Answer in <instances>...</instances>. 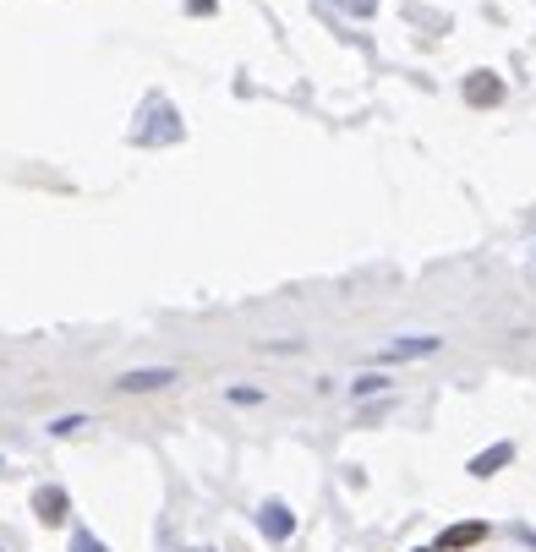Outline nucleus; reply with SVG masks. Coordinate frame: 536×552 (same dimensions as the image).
<instances>
[{"instance_id":"obj_1","label":"nucleus","mask_w":536,"mask_h":552,"mask_svg":"<svg viewBox=\"0 0 536 552\" xmlns=\"http://www.w3.org/2000/svg\"><path fill=\"white\" fill-rule=\"evenodd\" d=\"M165 383H176V372H170V367H143V372H126L115 389H121V394H154V389H165Z\"/></svg>"},{"instance_id":"obj_2","label":"nucleus","mask_w":536,"mask_h":552,"mask_svg":"<svg viewBox=\"0 0 536 552\" xmlns=\"http://www.w3.org/2000/svg\"><path fill=\"white\" fill-rule=\"evenodd\" d=\"M433 350H438L433 334H411V339H400V345L383 350V361H411V356H433Z\"/></svg>"},{"instance_id":"obj_3","label":"nucleus","mask_w":536,"mask_h":552,"mask_svg":"<svg viewBox=\"0 0 536 552\" xmlns=\"http://www.w3.org/2000/svg\"><path fill=\"white\" fill-rule=\"evenodd\" d=\"M263 531L274 536V542H285V536L296 531V520H290V509H285V503H263Z\"/></svg>"},{"instance_id":"obj_4","label":"nucleus","mask_w":536,"mask_h":552,"mask_svg":"<svg viewBox=\"0 0 536 552\" xmlns=\"http://www.w3.org/2000/svg\"><path fill=\"white\" fill-rule=\"evenodd\" d=\"M509 460H515V443H498V449L471 460V476H498V465H509Z\"/></svg>"},{"instance_id":"obj_5","label":"nucleus","mask_w":536,"mask_h":552,"mask_svg":"<svg viewBox=\"0 0 536 552\" xmlns=\"http://www.w3.org/2000/svg\"><path fill=\"white\" fill-rule=\"evenodd\" d=\"M33 503H39V514H44V520H66V492H55V487H44L39 492V498H33Z\"/></svg>"},{"instance_id":"obj_6","label":"nucleus","mask_w":536,"mask_h":552,"mask_svg":"<svg viewBox=\"0 0 536 552\" xmlns=\"http://www.w3.org/2000/svg\"><path fill=\"white\" fill-rule=\"evenodd\" d=\"M482 536H487V525H460V531L444 536V547H471V542H482Z\"/></svg>"},{"instance_id":"obj_7","label":"nucleus","mask_w":536,"mask_h":552,"mask_svg":"<svg viewBox=\"0 0 536 552\" xmlns=\"http://www.w3.org/2000/svg\"><path fill=\"white\" fill-rule=\"evenodd\" d=\"M351 389H356V399H367V394H383V389H389V378L367 372V378H356V383H351Z\"/></svg>"},{"instance_id":"obj_8","label":"nucleus","mask_w":536,"mask_h":552,"mask_svg":"<svg viewBox=\"0 0 536 552\" xmlns=\"http://www.w3.org/2000/svg\"><path fill=\"white\" fill-rule=\"evenodd\" d=\"M77 427H88V421H83V416H61V421H50V432H55V438H72Z\"/></svg>"},{"instance_id":"obj_9","label":"nucleus","mask_w":536,"mask_h":552,"mask_svg":"<svg viewBox=\"0 0 536 552\" xmlns=\"http://www.w3.org/2000/svg\"><path fill=\"white\" fill-rule=\"evenodd\" d=\"M230 399H236V405H258L263 394H258V389H230Z\"/></svg>"},{"instance_id":"obj_10","label":"nucleus","mask_w":536,"mask_h":552,"mask_svg":"<svg viewBox=\"0 0 536 552\" xmlns=\"http://www.w3.org/2000/svg\"><path fill=\"white\" fill-rule=\"evenodd\" d=\"M77 552H104V542H93L88 531H77Z\"/></svg>"}]
</instances>
